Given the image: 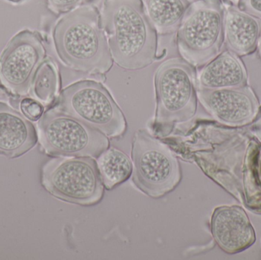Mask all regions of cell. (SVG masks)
Instances as JSON below:
<instances>
[{
	"label": "cell",
	"mask_w": 261,
	"mask_h": 260,
	"mask_svg": "<svg viewBox=\"0 0 261 260\" xmlns=\"http://www.w3.org/2000/svg\"><path fill=\"white\" fill-rule=\"evenodd\" d=\"M101 23L113 61L125 70H141L158 58V32L142 0H103Z\"/></svg>",
	"instance_id": "1"
},
{
	"label": "cell",
	"mask_w": 261,
	"mask_h": 260,
	"mask_svg": "<svg viewBox=\"0 0 261 260\" xmlns=\"http://www.w3.org/2000/svg\"><path fill=\"white\" fill-rule=\"evenodd\" d=\"M53 41L58 57L69 68L104 75L113 67L114 61L96 6H81L61 17L54 27Z\"/></svg>",
	"instance_id": "2"
},
{
	"label": "cell",
	"mask_w": 261,
	"mask_h": 260,
	"mask_svg": "<svg viewBox=\"0 0 261 260\" xmlns=\"http://www.w3.org/2000/svg\"><path fill=\"white\" fill-rule=\"evenodd\" d=\"M156 111L151 131L159 138L169 137L177 125L188 123L198 107L196 67L182 57L161 63L153 76Z\"/></svg>",
	"instance_id": "3"
},
{
	"label": "cell",
	"mask_w": 261,
	"mask_h": 260,
	"mask_svg": "<svg viewBox=\"0 0 261 260\" xmlns=\"http://www.w3.org/2000/svg\"><path fill=\"white\" fill-rule=\"evenodd\" d=\"M173 148L147 129L135 133L132 143L134 186L152 198H160L176 189L182 169Z\"/></svg>",
	"instance_id": "4"
},
{
	"label": "cell",
	"mask_w": 261,
	"mask_h": 260,
	"mask_svg": "<svg viewBox=\"0 0 261 260\" xmlns=\"http://www.w3.org/2000/svg\"><path fill=\"white\" fill-rule=\"evenodd\" d=\"M225 14L222 0H196L186 12L176 31V46L193 67H203L222 52Z\"/></svg>",
	"instance_id": "5"
},
{
	"label": "cell",
	"mask_w": 261,
	"mask_h": 260,
	"mask_svg": "<svg viewBox=\"0 0 261 260\" xmlns=\"http://www.w3.org/2000/svg\"><path fill=\"white\" fill-rule=\"evenodd\" d=\"M55 108L79 119L109 138L122 137L127 122L108 89L98 81L82 79L60 93Z\"/></svg>",
	"instance_id": "6"
},
{
	"label": "cell",
	"mask_w": 261,
	"mask_h": 260,
	"mask_svg": "<svg viewBox=\"0 0 261 260\" xmlns=\"http://www.w3.org/2000/svg\"><path fill=\"white\" fill-rule=\"evenodd\" d=\"M41 186L52 196L77 206H96L105 192L96 159L55 157L41 169Z\"/></svg>",
	"instance_id": "7"
},
{
	"label": "cell",
	"mask_w": 261,
	"mask_h": 260,
	"mask_svg": "<svg viewBox=\"0 0 261 260\" xmlns=\"http://www.w3.org/2000/svg\"><path fill=\"white\" fill-rule=\"evenodd\" d=\"M38 135L41 150L50 157L96 159L110 145L105 134L55 107L38 120Z\"/></svg>",
	"instance_id": "8"
},
{
	"label": "cell",
	"mask_w": 261,
	"mask_h": 260,
	"mask_svg": "<svg viewBox=\"0 0 261 260\" xmlns=\"http://www.w3.org/2000/svg\"><path fill=\"white\" fill-rule=\"evenodd\" d=\"M45 59L41 34L29 29L20 31L9 40L0 54V81L12 94L25 96Z\"/></svg>",
	"instance_id": "9"
},
{
	"label": "cell",
	"mask_w": 261,
	"mask_h": 260,
	"mask_svg": "<svg viewBox=\"0 0 261 260\" xmlns=\"http://www.w3.org/2000/svg\"><path fill=\"white\" fill-rule=\"evenodd\" d=\"M197 96L204 108L218 122L232 128L251 124L260 106L249 85L221 90L197 88Z\"/></svg>",
	"instance_id": "10"
},
{
	"label": "cell",
	"mask_w": 261,
	"mask_h": 260,
	"mask_svg": "<svg viewBox=\"0 0 261 260\" xmlns=\"http://www.w3.org/2000/svg\"><path fill=\"white\" fill-rule=\"evenodd\" d=\"M210 230L219 248L230 255L245 251L257 240L248 215L239 206L216 208L210 220Z\"/></svg>",
	"instance_id": "11"
},
{
	"label": "cell",
	"mask_w": 261,
	"mask_h": 260,
	"mask_svg": "<svg viewBox=\"0 0 261 260\" xmlns=\"http://www.w3.org/2000/svg\"><path fill=\"white\" fill-rule=\"evenodd\" d=\"M38 130L30 120L0 101V156L18 158L35 148Z\"/></svg>",
	"instance_id": "12"
},
{
	"label": "cell",
	"mask_w": 261,
	"mask_h": 260,
	"mask_svg": "<svg viewBox=\"0 0 261 260\" xmlns=\"http://www.w3.org/2000/svg\"><path fill=\"white\" fill-rule=\"evenodd\" d=\"M248 85V75L240 56L227 50L202 67L197 74V88L221 90Z\"/></svg>",
	"instance_id": "13"
},
{
	"label": "cell",
	"mask_w": 261,
	"mask_h": 260,
	"mask_svg": "<svg viewBox=\"0 0 261 260\" xmlns=\"http://www.w3.org/2000/svg\"><path fill=\"white\" fill-rule=\"evenodd\" d=\"M261 32V19L253 16L238 6L225 9L224 21L225 44L228 50L239 56L255 52Z\"/></svg>",
	"instance_id": "14"
},
{
	"label": "cell",
	"mask_w": 261,
	"mask_h": 260,
	"mask_svg": "<svg viewBox=\"0 0 261 260\" xmlns=\"http://www.w3.org/2000/svg\"><path fill=\"white\" fill-rule=\"evenodd\" d=\"M144 10L161 35L174 33L191 5L190 0H142Z\"/></svg>",
	"instance_id": "15"
},
{
	"label": "cell",
	"mask_w": 261,
	"mask_h": 260,
	"mask_svg": "<svg viewBox=\"0 0 261 260\" xmlns=\"http://www.w3.org/2000/svg\"><path fill=\"white\" fill-rule=\"evenodd\" d=\"M96 160L102 183L107 190H113L132 177V160L123 151L114 147H110Z\"/></svg>",
	"instance_id": "16"
},
{
	"label": "cell",
	"mask_w": 261,
	"mask_h": 260,
	"mask_svg": "<svg viewBox=\"0 0 261 260\" xmlns=\"http://www.w3.org/2000/svg\"><path fill=\"white\" fill-rule=\"evenodd\" d=\"M61 79L55 63L46 57L37 70L30 93L44 106L52 105L59 96Z\"/></svg>",
	"instance_id": "17"
},
{
	"label": "cell",
	"mask_w": 261,
	"mask_h": 260,
	"mask_svg": "<svg viewBox=\"0 0 261 260\" xmlns=\"http://www.w3.org/2000/svg\"><path fill=\"white\" fill-rule=\"evenodd\" d=\"M20 109L24 117L32 122L39 120L44 112V105L32 98H24L20 102Z\"/></svg>",
	"instance_id": "18"
},
{
	"label": "cell",
	"mask_w": 261,
	"mask_h": 260,
	"mask_svg": "<svg viewBox=\"0 0 261 260\" xmlns=\"http://www.w3.org/2000/svg\"><path fill=\"white\" fill-rule=\"evenodd\" d=\"M84 0H46L47 8L54 13H67L81 6Z\"/></svg>",
	"instance_id": "19"
},
{
	"label": "cell",
	"mask_w": 261,
	"mask_h": 260,
	"mask_svg": "<svg viewBox=\"0 0 261 260\" xmlns=\"http://www.w3.org/2000/svg\"><path fill=\"white\" fill-rule=\"evenodd\" d=\"M238 7L261 19V0H239Z\"/></svg>",
	"instance_id": "20"
},
{
	"label": "cell",
	"mask_w": 261,
	"mask_h": 260,
	"mask_svg": "<svg viewBox=\"0 0 261 260\" xmlns=\"http://www.w3.org/2000/svg\"><path fill=\"white\" fill-rule=\"evenodd\" d=\"M250 130L254 136L261 142V105L258 113L254 120L251 122Z\"/></svg>",
	"instance_id": "21"
},
{
	"label": "cell",
	"mask_w": 261,
	"mask_h": 260,
	"mask_svg": "<svg viewBox=\"0 0 261 260\" xmlns=\"http://www.w3.org/2000/svg\"><path fill=\"white\" fill-rule=\"evenodd\" d=\"M257 174H258L259 180L261 183V147L257 157Z\"/></svg>",
	"instance_id": "22"
},
{
	"label": "cell",
	"mask_w": 261,
	"mask_h": 260,
	"mask_svg": "<svg viewBox=\"0 0 261 260\" xmlns=\"http://www.w3.org/2000/svg\"><path fill=\"white\" fill-rule=\"evenodd\" d=\"M257 53H258L259 58H260V61H261V32H260V38H259L258 45H257Z\"/></svg>",
	"instance_id": "23"
},
{
	"label": "cell",
	"mask_w": 261,
	"mask_h": 260,
	"mask_svg": "<svg viewBox=\"0 0 261 260\" xmlns=\"http://www.w3.org/2000/svg\"><path fill=\"white\" fill-rule=\"evenodd\" d=\"M7 1L11 2V3H21V2L24 1V0H7Z\"/></svg>",
	"instance_id": "24"
}]
</instances>
